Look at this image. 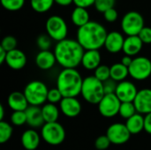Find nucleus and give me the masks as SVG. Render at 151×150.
Returning a JSON list of instances; mask_svg holds the SVG:
<instances>
[{
    "label": "nucleus",
    "instance_id": "1",
    "mask_svg": "<svg viewBox=\"0 0 151 150\" xmlns=\"http://www.w3.org/2000/svg\"><path fill=\"white\" fill-rule=\"evenodd\" d=\"M85 49L77 40L64 39L58 42L54 53L57 63L63 68H76L81 65V59Z\"/></svg>",
    "mask_w": 151,
    "mask_h": 150
},
{
    "label": "nucleus",
    "instance_id": "2",
    "mask_svg": "<svg viewBox=\"0 0 151 150\" xmlns=\"http://www.w3.org/2000/svg\"><path fill=\"white\" fill-rule=\"evenodd\" d=\"M108 34L106 28L97 21L90 20L84 26L78 27L77 41L87 50H99L104 46Z\"/></svg>",
    "mask_w": 151,
    "mask_h": 150
},
{
    "label": "nucleus",
    "instance_id": "3",
    "mask_svg": "<svg viewBox=\"0 0 151 150\" xmlns=\"http://www.w3.org/2000/svg\"><path fill=\"white\" fill-rule=\"evenodd\" d=\"M83 80L76 68H63L57 78V88L64 97H77L81 95Z\"/></svg>",
    "mask_w": 151,
    "mask_h": 150
},
{
    "label": "nucleus",
    "instance_id": "4",
    "mask_svg": "<svg viewBox=\"0 0 151 150\" xmlns=\"http://www.w3.org/2000/svg\"><path fill=\"white\" fill-rule=\"evenodd\" d=\"M81 95L88 103L98 104L105 95L103 82L94 75L86 77L83 80Z\"/></svg>",
    "mask_w": 151,
    "mask_h": 150
},
{
    "label": "nucleus",
    "instance_id": "5",
    "mask_svg": "<svg viewBox=\"0 0 151 150\" xmlns=\"http://www.w3.org/2000/svg\"><path fill=\"white\" fill-rule=\"evenodd\" d=\"M24 94L29 105L41 106L45 103L48 97V87L40 80H32L24 88Z\"/></svg>",
    "mask_w": 151,
    "mask_h": 150
},
{
    "label": "nucleus",
    "instance_id": "6",
    "mask_svg": "<svg viewBox=\"0 0 151 150\" xmlns=\"http://www.w3.org/2000/svg\"><path fill=\"white\" fill-rule=\"evenodd\" d=\"M46 33L53 41L60 42L67 37L68 26L66 21L59 15H52L49 17L45 23Z\"/></svg>",
    "mask_w": 151,
    "mask_h": 150
},
{
    "label": "nucleus",
    "instance_id": "7",
    "mask_svg": "<svg viewBox=\"0 0 151 150\" xmlns=\"http://www.w3.org/2000/svg\"><path fill=\"white\" fill-rule=\"evenodd\" d=\"M41 134L43 141L52 146L60 145L65 139V130L58 121L45 123L42 127Z\"/></svg>",
    "mask_w": 151,
    "mask_h": 150
},
{
    "label": "nucleus",
    "instance_id": "8",
    "mask_svg": "<svg viewBox=\"0 0 151 150\" xmlns=\"http://www.w3.org/2000/svg\"><path fill=\"white\" fill-rule=\"evenodd\" d=\"M120 24L122 31L127 36L138 35L144 27V19L140 12L131 11L123 16Z\"/></svg>",
    "mask_w": 151,
    "mask_h": 150
},
{
    "label": "nucleus",
    "instance_id": "9",
    "mask_svg": "<svg viewBox=\"0 0 151 150\" xmlns=\"http://www.w3.org/2000/svg\"><path fill=\"white\" fill-rule=\"evenodd\" d=\"M128 70L129 75L135 80H145L151 75V60L147 57H136Z\"/></svg>",
    "mask_w": 151,
    "mask_h": 150
},
{
    "label": "nucleus",
    "instance_id": "10",
    "mask_svg": "<svg viewBox=\"0 0 151 150\" xmlns=\"http://www.w3.org/2000/svg\"><path fill=\"white\" fill-rule=\"evenodd\" d=\"M121 102L116 94L104 95L98 105L100 114L104 118H113L119 112Z\"/></svg>",
    "mask_w": 151,
    "mask_h": 150
},
{
    "label": "nucleus",
    "instance_id": "11",
    "mask_svg": "<svg viewBox=\"0 0 151 150\" xmlns=\"http://www.w3.org/2000/svg\"><path fill=\"white\" fill-rule=\"evenodd\" d=\"M106 135L109 137L112 144L121 145L127 142L132 134L126 124L114 123L108 127L106 131Z\"/></svg>",
    "mask_w": 151,
    "mask_h": 150
},
{
    "label": "nucleus",
    "instance_id": "12",
    "mask_svg": "<svg viewBox=\"0 0 151 150\" xmlns=\"http://www.w3.org/2000/svg\"><path fill=\"white\" fill-rule=\"evenodd\" d=\"M138 91L139 90H137L135 85L133 82L125 80L118 83L115 94L121 103L134 102Z\"/></svg>",
    "mask_w": 151,
    "mask_h": 150
},
{
    "label": "nucleus",
    "instance_id": "13",
    "mask_svg": "<svg viewBox=\"0 0 151 150\" xmlns=\"http://www.w3.org/2000/svg\"><path fill=\"white\" fill-rule=\"evenodd\" d=\"M60 111L68 118H75L81 112V104L76 97H64L59 103Z\"/></svg>",
    "mask_w": 151,
    "mask_h": 150
},
{
    "label": "nucleus",
    "instance_id": "14",
    "mask_svg": "<svg viewBox=\"0 0 151 150\" xmlns=\"http://www.w3.org/2000/svg\"><path fill=\"white\" fill-rule=\"evenodd\" d=\"M136 111L141 114H148L151 112V89L143 88L139 90L134 101Z\"/></svg>",
    "mask_w": 151,
    "mask_h": 150
},
{
    "label": "nucleus",
    "instance_id": "15",
    "mask_svg": "<svg viewBox=\"0 0 151 150\" xmlns=\"http://www.w3.org/2000/svg\"><path fill=\"white\" fill-rule=\"evenodd\" d=\"M124 42H125V38L120 32L112 31L108 33L106 36L104 48L108 52L111 54H116L123 50Z\"/></svg>",
    "mask_w": 151,
    "mask_h": 150
},
{
    "label": "nucleus",
    "instance_id": "16",
    "mask_svg": "<svg viewBox=\"0 0 151 150\" xmlns=\"http://www.w3.org/2000/svg\"><path fill=\"white\" fill-rule=\"evenodd\" d=\"M27 61L26 54L17 48L7 52L5 63L12 70L18 71L23 69L27 65Z\"/></svg>",
    "mask_w": 151,
    "mask_h": 150
},
{
    "label": "nucleus",
    "instance_id": "17",
    "mask_svg": "<svg viewBox=\"0 0 151 150\" xmlns=\"http://www.w3.org/2000/svg\"><path fill=\"white\" fill-rule=\"evenodd\" d=\"M27 115V124L31 128H39L42 127L45 124L42 108L40 106L29 105L25 111Z\"/></svg>",
    "mask_w": 151,
    "mask_h": 150
},
{
    "label": "nucleus",
    "instance_id": "18",
    "mask_svg": "<svg viewBox=\"0 0 151 150\" xmlns=\"http://www.w3.org/2000/svg\"><path fill=\"white\" fill-rule=\"evenodd\" d=\"M57 63L55 53L50 50H41L35 57V65L43 71L51 69Z\"/></svg>",
    "mask_w": 151,
    "mask_h": 150
},
{
    "label": "nucleus",
    "instance_id": "19",
    "mask_svg": "<svg viewBox=\"0 0 151 150\" xmlns=\"http://www.w3.org/2000/svg\"><path fill=\"white\" fill-rule=\"evenodd\" d=\"M101 53L99 50H85L82 59L81 65L89 71L96 69L101 65Z\"/></svg>",
    "mask_w": 151,
    "mask_h": 150
},
{
    "label": "nucleus",
    "instance_id": "20",
    "mask_svg": "<svg viewBox=\"0 0 151 150\" xmlns=\"http://www.w3.org/2000/svg\"><path fill=\"white\" fill-rule=\"evenodd\" d=\"M7 103L10 109L13 111H26L29 106L28 101L24 94V92L14 91L12 92L7 99Z\"/></svg>",
    "mask_w": 151,
    "mask_h": 150
},
{
    "label": "nucleus",
    "instance_id": "21",
    "mask_svg": "<svg viewBox=\"0 0 151 150\" xmlns=\"http://www.w3.org/2000/svg\"><path fill=\"white\" fill-rule=\"evenodd\" d=\"M143 44L144 43L138 35H130L125 38L122 50L125 53V55L134 57L141 52Z\"/></svg>",
    "mask_w": 151,
    "mask_h": 150
},
{
    "label": "nucleus",
    "instance_id": "22",
    "mask_svg": "<svg viewBox=\"0 0 151 150\" xmlns=\"http://www.w3.org/2000/svg\"><path fill=\"white\" fill-rule=\"evenodd\" d=\"M20 141L23 148L27 150H35L40 145V136L34 128L26 130L22 133Z\"/></svg>",
    "mask_w": 151,
    "mask_h": 150
},
{
    "label": "nucleus",
    "instance_id": "23",
    "mask_svg": "<svg viewBox=\"0 0 151 150\" xmlns=\"http://www.w3.org/2000/svg\"><path fill=\"white\" fill-rule=\"evenodd\" d=\"M71 19L73 25L78 27H81L87 24L88 21H90V17L87 8L76 6L72 11Z\"/></svg>",
    "mask_w": 151,
    "mask_h": 150
},
{
    "label": "nucleus",
    "instance_id": "24",
    "mask_svg": "<svg viewBox=\"0 0 151 150\" xmlns=\"http://www.w3.org/2000/svg\"><path fill=\"white\" fill-rule=\"evenodd\" d=\"M126 126L131 134H138L144 130V117L141 113H135L127 119Z\"/></svg>",
    "mask_w": 151,
    "mask_h": 150
},
{
    "label": "nucleus",
    "instance_id": "25",
    "mask_svg": "<svg viewBox=\"0 0 151 150\" xmlns=\"http://www.w3.org/2000/svg\"><path fill=\"white\" fill-rule=\"evenodd\" d=\"M42 111L45 123H51L58 121L59 118L60 109H58L55 103H48L43 104V106L42 107Z\"/></svg>",
    "mask_w": 151,
    "mask_h": 150
},
{
    "label": "nucleus",
    "instance_id": "26",
    "mask_svg": "<svg viewBox=\"0 0 151 150\" xmlns=\"http://www.w3.org/2000/svg\"><path fill=\"white\" fill-rule=\"evenodd\" d=\"M129 75L128 67L120 63H116L111 66V78L116 80L117 82H120L125 80Z\"/></svg>",
    "mask_w": 151,
    "mask_h": 150
},
{
    "label": "nucleus",
    "instance_id": "27",
    "mask_svg": "<svg viewBox=\"0 0 151 150\" xmlns=\"http://www.w3.org/2000/svg\"><path fill=\"white\" fill-rule=\"evenodd\" d=\"M54 3V0H30L31 8L38 13L47 12L51 9Z\"/></svg>",
    "mask_w": 151,
    "mask_h": 150
},
{
    "label": "nucleus",
    "instance_id": "28",
    "mask_svg": "<svg viewBox=\"0 0 151 150\" xmlns=\"http://www.w3.org/2000/svg\"><path fill=\"white\" fill-rule=\"evenodd\" d=\"M137 113L134 102H123L120 104L119 114L125 119L131 118L133 115Z\"/></svg>",
    "mask_w": 151,
    "mask_h": 150
},
{
    "label": "nucleus",
    "instance_id": "29",
    "mask_svg": "<svg viewBox=\"0 0 151 150\" xmlns=\"http://www.w3.org/2000/svg\"><path fill=\"white\" fill-rule=\"evenodd\" d=\"M13 128L9 123L1 120L0 121V143L4 144L7 142L12 135Z\"/></svg>",
    "mask_w": 151,
    "mask_h": 150
},
{
    "label": "nucleus",
    "instance_id": "30",
    "mask_svg": "<svg viewBox=\"0 0 151 150\" xmlns=\"http://www.w3.org/2000/svg\"><path fill=\"white\" fill-rule=\"evenodd\" d=\"M2 6L9 11H17L22 9L25 0H1Z\"/></svg>",
    "mask_w": 151,
    "mask_h": 150
},
{
    "label": "nucleus",
    "instance_id": "31",
    "mask_svg": "<svg viewBox=\"0 0 151 150\" xmlns=\"http://www.w3.org/2000/svg\"><path fill=\"white\" fill-rule=\"evenodd\" d=\"M94 71H95L94 76L96 77L102 82L111 78V67H109L106 65H100Z\"/></svg>",
    "mask_w": 151,
    "mask_h": 150
},
{
    "label": "nucleus",
    "instance_id": "32",
    "mask_svg": "<svg viewBox=\"0 0 151 150\" xmlns=\"http://www.w3.org/2000/svg\"><path fill=\"white\" fill-rule=\"evenodd\" d=\"M11 122L15 126H21L27 124V115L25 111H15L11 115Z\"/></svg>",
    "mask_w": 151,
    "mask_h": 150
},
{
    "label": "nucleus",
    "instance_id": "33",
    "mask_svg": "<svg viewBox=\"0 0 151 150\" xmlns=\"http://www.w3.org/2000/svg\"><path fill=\"white\" fill-rule=\"evenodd\" d=\"M51 43L52 39L47 33L40 34L36 39V44L41 50H49L51 47Z\"/></svg>",
    "mask_w": 151,
    "mask_h": 150
},
{
    "label": "nucleus",
    "instance_id": "34",
    "mask_svg": "<svg viewBox=\"0 0 151 150\" xmlns=\"http://www.w3.org/2000/svg\"><path fill=\"white\" fill-rule=\"evenodd\" d=\"M116 4V0H96L94 6L96 11L104 13L105 11L113 8Z\"/></svg>",
    "mask_w": 151,
    "mask_h": 150
},
{
    "label": "nucleus",
    "instance_id": "35",
    "mask_svg": "<svg viewBox=\"0 0 151 150\" xmlns=\"http://www.w3.org/2000/svg\"><path fill=\"white\" fill-rule=\"evenodd\" d=\"M0 47H2L7 52L10 50H12L16 49V47H17V40L12 35H6L3 38Z\"/></svg>",
    "mask_w": 151,
    "mask_h": 150
},
{
    "label": "nucleus",
    "instance_id": "36",
    "mask_svg": "<svg viewBox=\"0 0 151 150\" xmlns=\"http://www.w3.org/2000/svg\"><path fill=\"white\" fill-rule=\"evenodd\" d=\"M63 98H64V96H63L62 93L60 92V90L58 88L49 89L48 97H47V101L49 103H55V104L56 103H59Z\"/></svg>",
    "mask_w": 151,
    "mask_h": 150
},
{
    "label": "nucleus",
    "instance_id": "37",
    "mask_svg": "<svg viewBox=\"0 0 151 150\" xmlns=\"http://www.w3.org/2000/svg\"><path fill=\"white\" fill-rule=\"evenodd\" d=\"M111 144H112V143L106 134L105 135H100L95 141V147L96 149L98 150L107 149L111 146Z\"/></svg>",
    "mask_w": 151,
    "mask_h": 150
},
{
    "label": "nucleus",
    "instance_id": "38",
    "mask_svg": "<svg viewBox=\"0 0 151 150\" xmlns=\"http://www.w3.org/2000/svg\"><path fill=\"white\" fill-rule=\"evenodd\" d=\"M118 83L119 82H117L116 80H114L111 78H110L107 80L104 81L103 84H104V89L105 95H108V94H115L116 89H117Z\"/></svg>",
    "mask_w": 151,
    "mask_h": 150
},
{
    "label": "nucleus",
    "instance_id": "39",
    "mask_svg": "<svg viewBox=\"0 0 151 150\" xmlns=\"http://www.w3.org/2000/svg\"><path fill=\"white\" fill-rule=\"evenodd\" d=\"M138 36L144 44H151V27H145L141 30Z\"/></svg>",
    "mask_w": 151,
    "mask_h": 150
},
{
    "label": "nucleus",
    "instance_id": "40",
    "mask_svg": "<svg viewBox=\"0 0 151 150\" xmlns=\"http://www.w3.org/2000/svg\"><path fill=\"white\" fill-rule=\"evenodd\" d=\"M104 19L107 21V22H110V23H112V22H115L118 18H119V13L117 11V10L113 7V8H111L107 11H105L104 13Z\"/></svg>",
    "mask_w": 151,
    "mask_h": 150
},
{
    "label": "nucleus",
    "instance_id": "41",
    "mask_svg": "<svg viewBox=\"0 0 151 150\" xmlns=\"http://www.w3.org/2000/svg\"><path fill=\"white\" fill-rule=\"evenodd\" d=\"M95 1L96 0H73V4H75V6L88 8V7L94 5Z\"/></svg>",
    "mask_w": 151,
    "mask_h": 150
},
{
    "label": "nucleus",
    "instance_id": "42",
    "mask_svg": "<svg viewBox=\"0 0 151 150\" xmlns=\"http://www.w3.org/2000/svg\"><path fill=\"white\" fill-rule=\"evenodd\" d=\"M144 131L151 134V112L146 114L144 117Z\"/></svg>",
    "mask_w": 151,
    "mask_h": 150
},
{
    "label": "nucleus",
    "instance_id": "43",
    "mask_svg": "<svg viewBox=\"0 0 151 150\" xmlns=\"http://www.w3.org/2000/svg\"><path fill=\"white\" fill-rule=\"evenodd\" d=\"M133 60H134L133 57L128 56V55H125V56L122 57V59H121V63H122L123 65H125L126 66L129 67V66H130V65L132 64Z\"/></svg>",
    "mask_w": 151,
    "mask_h": 150
},
{
    "label": "nucleus",
    "instance_id": "44",
    "mask_svg": "<svg viewBox=\"0 0 151 150\" xmlns=\"http://www.w3.org/2000/svg\"><path fill=\"white\" fill-rule=\"evenodd\" d=\"M6 56H7V51L4 50L2 47H0V65H3L4 63H5Z\"/></svg>",
    "mask_w": 151,
    "mask_h": 150
},
{
    "label": "nucleus",
    "instance_id": "45",
    "mask_svg": "<svg viewBox=\"0 0 151 150\" xmlns=\"http://www.w3.org/2000/svg\"><path fill=\"white\" fill-rule=\"evenodd\" d=\"M55 3L60 6H68L73 3V0H54Z\"/></svg>",
    "mask_w": 151,
    "mask_h": 150
},
{
    "label": "nucleus",
    "instance_id": "46",
    "mask_svg": "<svg viewBox=\"0 0 151 150\" xmlns=\"http://www.w3.org/2000/svg\"><path fill=\"white\" fill-rule=\"evenodd\" d=\"M4 106L1 104L0 105V121L4 120Z\"/></svg>",
    "mask_w": 151,
    "mask_h": 150
}]
</instances>
